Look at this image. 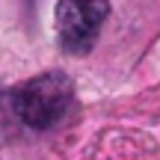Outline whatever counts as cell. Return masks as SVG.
<instances>
[{
    "instance_id": "1",
    "label": "cell",
    "mask_w": 160,
    "mask_h": 160,
    "mask_svg": "<svg viewBox=\"0 0 160 160\" xmlns=\"http://www.w3.org/2000/svg\"><path fill=\"white\" fill-rule=\"evenodd\" d=\"M71 80L62 71H45L30 77L27 83L15 86L9 92V107L18 122H24L33 131H51L62 125L71 110Z\"/></svg>"
},
{
    "instance_id": "2",
    "label": "cell",
    "mask_w": 160,
    "mask_h": 160,
    "mask_svg": "<svg viewBox=\"0 0 160 160\" xmlns=\"http://www.w3.org/2000/svg\"><path fill=\"white\" fill-rule=\"evenodd\" d=\"M110 15V0H59L57 3V39L71 57H83L95 48L101 24Z\"/></svg>"
}]
</instances>
